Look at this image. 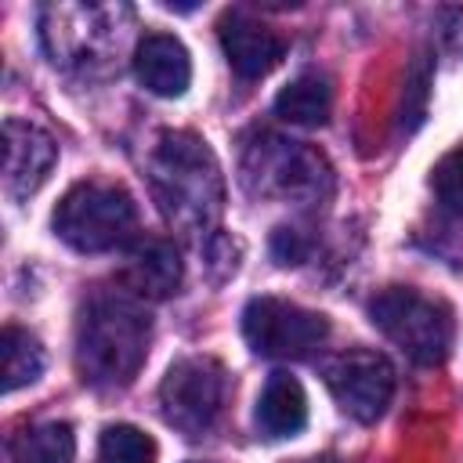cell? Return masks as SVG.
I'll list each match as a JSON object with an SVG mask.
<instances>
[{
    "mask_svg": "<svg viewBox=\"0 0 463 463\" xmlns=\"http://www.w3.org/2000/svg\"><path fill=\"white\" fill-rule=\"evenodd\" d=\"M217 36H221V47H224V58L228 65L242 76V80H260L268 76L282 54H286V40L268 29L264 22L242 14V11H232L221 18L217 25Z\"/></svg>",
    "mask_w": 463,
    "mask_h": 463,
    "instance_id": "cell-11",
    "label": "cell"
},
{
    "mask_svg": "<svg viewBox=\"0 0 463 463\" xmlns=\"http://www.w3.org/2000/svg\"><path fill=\"white\" fill-rule=\"evenodd\" d=\"M152 322L145 304L127 289L94 293L76 322V373L98 391L127 387L148 358Z\"/></svg>",
    "mask_w": 463,
    "mask_h": 463,
    "instance_id": "cell-1",
    "label": "cell"
},
{
    "mask_svg": "<svg viewBox=\"0 0 463 463\" xmlns=\"http://www.w3.org/2000/svg\"><path fill=\"white\" fill-rule=\"evenodd\" d=\"M134 72L152 94L177 98L192 83V58L177 36L148 33L134 51Z\"/></svg>",
    "mask_w": 463,
    "mask_h": 463,
    "instance_id": "cell-13",
    "label": "cell"
},
{
    "mask_svg": "<svg viewBox=\"0 0 463 463\" xmlns=\"http://www.w3.org/2000/svg\"><path fill=\"white\" fill-rule=\"evenodd\" d=\"M98 449H101V463H156V441L130 423L105 427Z\"/></svg>",
    "mask_w": 463,
    "mask_h": 463,
    "instance_id": "cell-18",
    "label": "cell"
},
{
    "mask_svg": "<svg viewBox=\"0 0 463 463\" xmlns=\"http://www.w3.org/2000/svg\"><path fill=\"white\" fill-rule=\"evenodd\" d=\"M123 282L127 293H134L137 300H163L181 286V257L174 250L170 239L148 235L141 239L123 268Z\"/></svg>",
    "mask_w": 463,
    "mask_h": 463,
    "instance_id": "cell-12",
    "label": "cell"
},
{
    "mask_svg": "<svg viewBox=\"0 0 463 463\" xmlns=\"http://www.w3.org/2000/svg\"><path fill=\"white\" fill-rule=\"evenodd\" d=\"M289 463H336L333 456H307V459H289Z\"/></svg>",
    "mask_w": 463,
    "mask_h": 463,
    "instance_id": "cell-21",
    "label": "cell"
},
{
    "mask_svg": "<svg viewBox=\"0 0 463 463\" xmlns=\"http://www.w3.org/2000/svg\"><path fill=\"white\" fill-rule=\"evenodd\" d=\"M242 336L260 358H307L326 336L329 322L318 311H307L282 297H253L242 307Z\"/></svg>",
    "mask_w": 463,
    "mask_h": 463,
    "instance_id": "cell-8",
    "label": "cell"
},
{
    "mask_svg": "<svg viewBox=\"0 0 463 463\" xmlns=\"http://www.w3.org/2000/svg\"><path fill=\"white\" fill-rule=\"evenodd\" d=\"M434 195L441 199L445 210H452L456 217H463V145H456L452 152H445L434 166Z\"/></svg>",
    "mask_w": 463,
    "mask_h": 463,
    "instance_id": "cell-19",
    "label": "cell"
},
{
    "mask_svg": "<svg viewBox=\"0 0 463 463\" xmlns=\"http://www.w3.org/2000/svg\"><path fill=\"white\" fill-rule=\"evenodd\" d=\"M148 184L163 217L184 232H210L224 206V177L203 137L192 130H163L148 156Z\"/></svg>",
    "mask_w": 463,
    "mask_h": 463,
    "instance_id": "cell-2",
    "label": "cell"
},
{
    "mask_svg": "<svg viewBox=\"0 0 463 463\" xmlns=\"http://www.w3.org/2000/svg\"><path fill=\"white\" fill-rule=\"evenodd\" d=\"M228 391H232V380L217 358H210V354L177 358L159 383L163 420L170 427H177L181 434L199 438L217 423V416L228 402Z\"/></svg>",
    "mask_w": 463,
    "mask_h": 463,
    "instance_id": "cell-7",
    "label": "cell"
},
{
    "mask_svg": "<svg viewBox=\"0 0 463 463\" xmlns=\"http://www.w3.org/2000/svg\"><path fill=\"white\" fill-rule=\"evenodd\" d=\"M373 326L420 365H438L452 351V307L416 286H387L369 304Z\"/></svg>",
    "mask_w": 463,
    "mask_h": 463,
    "instance_id": "cell-4",
    "label": "cell"
},
{
    "mask_svg": "<svg viewBox=\"0 0 463 463\" xmlns=\"http://www.w3.org/2000/svg\"><path fill=\"white\" fill-rule=\"evenodd\" d=\"M329 109H333V87L318 72H304V76L289 80L275 94V112L282 119H289V123H300V127L326 123L329 119Z\"/></svg>",
    "mask_w": 463,
    "mask_h": 463,
    "instance_id": "cell-15",
    "label": "cell"
},
{
    "mask_svg": "<svg viewBox=\"0 0 463 463\" xmlns=\"http://www.w3.org/2000/svg\"><path fill=\"white\" fill-rule=\"evenodd\" d=\"M130 22L127 7L112 4H54L43 11V43L54 61L65 65H109L119 51L123 29Z\"/></svg>",
    "mask_w": 463,
    "mask_h": 463,
    "instance_id": "cell-6",
    "label": "cell"
},
{
    "mask_svg": "<svg viewBox=\"0 0 463 463\" xmlns=\"http://www.w3.org/2000/svg\"><path fill=\"white\" fill-rule=\"evenodd\" d=\"M43 347L29 329L4 326L0 333V373H4V391H18L25 383H36L43 373Z\"/></svg>",
    "mask_w": 463,
    "mask_h": 463,
    "instance_id": "cell-17",
    "label": "cell"
},
{
    "mask_svg": "<svg viewBox=\"0 0 463 463\" xmlns=\"http://www.w3.org/2000/svg\"><path fill=\"white\" fill-rule=\"evenodd\" d=\"M326 387L333 391L336 405L354 416L358 423H373L383 416V409L394 398V369L383 354L365 351V347H351L340 351L326 362L322 369Z\"/></svg>",
    "mask_w": 463,
    "mask_h": 463,
    "instance_id": "cell-9",
    "label": "cell"
},
{
    "mask_svg": "<svg viewBox=\"0 0 463 463\" xmlns=\"http://www.w3.org/2000/svg\"><path fill=\"white\" fill-rule=\"evenodd\" d=\"M242 174L246 184L260 195H275V199H293V203H315L329 192L333 170L326 163L322 152L300 145V141H286V137H257L246 156H242Z\"/></svg>",
    "mask_w": 463,
    "mask_h": 463,
    "instance_id": "cell-5",
    "label": "cell"
},
{
    "mask_svg": "<svg viewBox=\"0 0 463 463\" xmlns=\"http://www.w3.org/2000/svg\"><path fill=\"white\" fill-rule=\"evenodd\" d=\"M76 438L61 420L33 423L11 441V463H72Z\"/></svg>",
    "mask_w": 463,
    "mask_h": 463,
    "instance_id": "cell-16",
    "label": "cell"
},
{
    "mask_svg": "<svg viewBox=\"0 0 463 463\" xmlns=\"http://www.w3.org/2000/svg\"><path fill=\"white\" fill-rule=\"evenodd\" d=\"M54 159H58V145L43 127L25 123V119L4 123V188H7V195H14V199L33 195L47 181Z\"/></svg>",
    "mask_w": 463,
    "mask_h": 463,
    "instance_id": "cell-10",
    "label": "cell"
},
{
    "mask_svg": "<svg viewBox=\"0 0 463 463\" xmlns=\"http://www.w3.org/2000/svg\"><path fill=\"white\" fill-rule=\"evenodd\" d=\"M307 423V394L297 376L271 373L257 398V430L264 438H293Z\"/></svg>",
    "mask_w": 463,
    "mask_h": 463,
    "instance_id": "cell-14",
    "label": "cell"
},
{
    "mask_svg": "<svg viewBox=\"0 0 463 463\" xmlns=\"http://www.w3.org/2000/svg\"><path fill=\"white\" fill-rule=\"evenodd\" d=\"M271 253L279 264H300L307 257V239L300 228H275L271 235Z\"/></svg>",
    "mask_w": 463,
    "mask_h": 463,
    "instance_id": "cell-20",
    "label": "cell"
},
{
    "mask_svg": "<svg viewBox=\"0 0 463 463\" xmlns=\"http://www.w3.org/2000/svg\"><path fill=\"white\" fill-rule=\"evenodd\" d=\"M54 232L80 253H105L134 239L137 206L130 192L112 181H80L61 195Z\"/></svg>",
    "mask_w": 463,
    "mask_h": 463,
    "instance_id": "cell-3",
    "label": "cell"
}]
</instances>
